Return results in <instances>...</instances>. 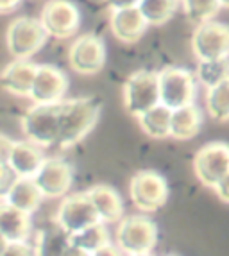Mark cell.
<instances>
[{"label": "cell", "instance_id": "6da1fadb", "mask_svg": "<svg viewBox=\"0 0 229 256\" xmlns=\"http://www.w3.org/2000/svg\"><path fill=\"white\" fill-rule=\"evenodd\" d=\"M100 116V102L95 97H74L60 102V140L63 150L81 144L94 131Z\"/></svg>", "mask_w": 229, "mask_h": 256}, {"label": "cell", "instance_id": "7a4b0ae2", "mask_svg": "<svg viewBox=\"0 0 229 256\" xmlns=\"http://www.w3.org/2000/svg\"><path fill=\"white\" fill-rule=\"evenodd\" d=\"M114 244L120 252L129 256H145L158 246V226L145 215H128L118 222Z\"/></svg>", "mask_w": 229, "mask_h": 256}, {"label": "cell", "instance_id": "3957f363", "mask_svg": "<svg viewBox=\"0 0 229 256\" xmlns=\"http://www.w3.org/2000/svg\"><path fill=\"white\" fill-rule=\"evenodd\" d=\"M24 136L36 146L48 149L60 140V102L32 104L20 118Z\"/></svg>", "mask_w": 229, "mask_h": 256}, {"label": "cell", "instance_id": "277c9868", "mask_svg": "<svg viewBox=\"0 0 229 256\" xmlns=\"http://www.w3.org/2000/svg\"><path fill=\"white\" fill-rule=\"evenodd\" d=\"M48 32L40 18L18 16L9 22L6 45L13 60H30L47 43Z\"/></svg>", "mask_w": 229, "mask_h": 256}, {"label": "cell", "instance_id": "5b68a950", "mask_svg": "<svg viewBox=\"0 0 229 256\" xmlns=\"http://www.w3.org/2000/svg\"><path fill=\"white\" fill-rule=\"evenodd\" d=\"M124 108L129 115L140 116L147 110L162 102L160 97V72L136 70L124 81Z\"/></svg>", "mask_w": 229, "mask_h": 256}, {"label": "cell", "instance_id": "8992f818", "mask_svg": "<svg viewBox=\"0 0 229 256\" xmlns=\"http://www.w3.org/2000/svg\"><path fill=\"white\" fill-rule=\"evenodd\" d=\"M168 183L156 170H138L129 181V199L142 214H154L166 204Z\"/></svg>", "mask_w": 229, "mask_h": 256}, {"label": "cell", "instance_id": "52a82bcc", "mask_svg": "<svg viewBox=\"0 0 229 256\" xmlns=\"http://www.w3.org/2000/svg\"><path fill=\"white\" fill-rule=\"evenodd\" d=\"M197 76L186 68L166 66L160 72V97L162 104L170 110L188 106L196 102Z\"/></svg>", "mask_w": 229, "mask_h": 256}, {"label": "cell", "instance_id": "ba28073f", "mask_svg": "<svg viewBox=\"0 0 229 256\" xmlns=\"http://www.w3.org/2000/svg\"><path fill=\"white\" fill-rule=\"evenodd\" d=\"M194 174L206 188L215 184L229 174V144L228 142H210L204 144L192 160Z\"/></svg>", "mask_w": 229, "mask_h": 256}, {"label": "cell", "instance_id": "9c48e42d", "mask_svg": "<svg viewBox=\"0 0 229 256\" xmlns=\"http://www.w3.org/2000/svg\"><path fill=\"white\" fill-rule=\"evenodd\" d=\"M106 45L97 34H82L76 38L68 48V64L74 74L97 76L106 64Z\"/></svg>", "mask_w": 229, "mask_h": 256}, {"label": "cell", "instance_id": "30bf717a", "mask_svg": "<svg viewBox=\"0 0 229 256\" xmlns=\"http://www.w3.org/2000/svg\"><path fill=\"white\" fill-rule=\"evenodd\" d=\"M54 222L72 235L102 220L88 192H77L63 197L60 208L56 212Z\"/></svg>", "mask_w": 229, "mask_h": 256}, {"label": "cell", "instance_id": "8fae6325", "mask_svg": "<svg viewBox=\"0 0 229 256\" xmlns=\"http://www.w3.org/2000/svg\"><path fill=\"white\" fill-rule=\"evenodd\" d=\"M43 27L56 40H68L81 27V11L70 0H48L40 13Z\"/></svg>", "mask_w": 229, "mask_h": 256}, {"label": "cell", "instance_id": "7c38bea8", "mask_svg": "<svg viewBox=\"0 0 229 256\" xmlns=\"http://www.w3.org/2000/svg\"><path fill=\"white\" fill-rule=\"evenodd\" d=\"M192 50L199 61L229 56V26L222 22H202L192 34Z\"/></svg>", "mask_w": 229, "mask_h": 256}, {"label": "cell", "instance_id": "4fadbf2b", "mask_svg": "<svg viewBox=\"0 0 229 256\" xmlns=\"http://www.w3.org/2000/svg\"><path fill=\"white\" fill-rule=\"evenodd\" d=\"M34 181L45 199L64 197L74 184V168L61 158H47L34 176Z\"/></svg>", "mask_w": 229, "mask_h": 256}, {"label": "cell", "instance_id": "5bb4252c", "mask_svg": "<svg viewBox=\"0 0 229 256\" xmlns=\"http://www.w3.org/2000/svg\"><path fill=\"white\" fill-rule=\"evenodd\" d=\"M68 76L54 64H38L30 100L32 104H58L64 100L68 92Z\"/></svg>", "mask_w": 229, "mask_h": 256}, {"label": "cell", "instance_id": "9a60e30c", "mask_svg": "<svg viewBox=\"0 0 229 256\" xmlns=\"http://www.w3.org/2000/svg\"><path fill=\"white\" fill-rule=\"evenodd\" d=\"M120 249L116 244H111V235L106 228V222H97L94 226L72 233V254L98 256V254H116Z\"/></svg>", "mask_w": 229, "mask_h": 256}, {"label": "cell", "instance_id": "2e32d148", "mask_svg": "<svg viewBox=\"0 0 229 256\" xmlns=\"http://www.w3.org/2000/svg\"><path fill=\"white\" fill-rule=\"evenodd\" d=\"M147 27L148 24L145 22L144 14L140 13L138 8L116 9V11H111L110 14L111 34L126 45H132V43L140 42L144 38Z\"/></svg>", "mask_w": 229, "mask_h": 256}, {"label": "cell", "instance_id": "e0dca14e", "mask_svg": "<svg viewBox=\"0 0 229 256\" xmlns=\"http://www.w3.org/2000/svg\"><path fill=\"white\" fill-rule=\"evenodd\" d=\"M38 64L29 60H14L2 72V88L13 97L29 98Z\"/></svg>", "mask_w": 229, "mask_h": 256}, {"label": "cell", "instance_id": "ac0fdd59", "mask_svg": "<svg viewBox=\"0 0 229 256\" xmlns=\"http://www.w3.org/2000/svg\"><path fill=\"white\" fill-rule=\"evenodd\" d=\"M45 160L47 158L43 154V147L36 146L30 140H14L8 158L2 160V162H8L20 178H34L42 168Z\"/></svg>", "mask_w": 229, "mask_h": 256}, {"label": "cell", "instance_id": "d6986e66", "mask_svg": "<svg viewBox=\"0 0 229 256\" xmlns=\"http://www.w3.org/2000/svg\"><path fill=\"white\" fill-rule=\"evenodd\" d=\"M94 202V206L97 208L100 220L106 224H114L120 222L126 215H124V201L120 194L114 190L110 184H95V186L86 190Z\"/></svg>", "mask_w": 229, "mask_h": 256}, {"label": "cell", "instance_id": "ffe728a7", "mask_svg": "<svg viewBox=\"0 0 229 256\" xmlns=\"http://www.w3.org/2000/svg\"><path fill=\"white\" fill-rule=\"evenodd\" d=\"M30 230V215L13 208L8 202L0 206V236L2 242H14V240H29Z\"/></svg>", "mask_w": 229, "mask_h": 256}, {"label": "cell", "instance_id": "44dd1931", "mask_svg": "<svg viewBox=\"0 0 229 256\" xmlns=\"http://www.w3.org/2000/svg\"><path fill=\"white\" fill-rule=\"evenodd\" d=\"M43 199L45 197H43L34 178H20L8 192V196L2 197V202H8L13 208L32 215L34 212H38Z\"/></svg>", "mask_w": 229, "mask_h": 256}, {"label": "cell", "instance_id": "7402d4cb", "mask_svg": "<svg viewBox=\"0 0 229 256\" xmlns=\"http://www.w3.org/2000/svg\"><path fill=\"white\" fill-rule=\"evenodd\" d=\"M202 126V113L194 104L172 110V122H170V138L179 142H186L196 138Z\"/></svg>", "mask_w": 229, "mask_h": 256}, {"label": "cell", "instance_id": "603a6c76", "mask_svg": "<svg viewBox=\"0 0 229 256\" xmlns=\"http://www.w3.org/2000/svg\"><path fill=\"white\" fill-rule=\"evenodd\" d=\"M138 126L145 136L152 140H165L170 138V122H172V110L165 104H156L154 108L136 116Z\"/></svg>", "mask_w": 229, "mask_h": 256}, {"label": "cell", "instance_id": "cb8c5ba5", "mask_svg": "<svg viewBox=\"0 0 229 256\" xmlns=\"http://www.w3.org/2000/svg\"><path fill=\"white\" fill-rule=\"evenodd\" d=\"M34 248H36V254L40 256L72 254V235L64 231L60 224H56L54 228L40 231Z\"/></svg>", "mask_w": 229, "mask_h": 256}, {"label": "cell", "instance_id": "d4e9b609", "mask_svg": "<svg viewBox=\"0 0 229 256\" xmlns=\"http://www.w3.org/2000/svg\"><path fill=\"white\" fill-rule=\"evenodd\" d=\"M179 0H140L138 9L148 26H165L178 11Z\"/></svg>", "mask_w": 229, "mask_h": 256}, {"label": "cell", "instance_id": "484cf974", "mask_svg": "<svg viewBox=\"0 0 229 256\" xmlns=\"http://www.w3.org/2000/svg\"><path fill=\"white\" fill-rule=\"evenodd\" d=\"M196 76H197V81H199L204 88H212V86L228 81L229 79V56L218 58V60L199 61Z\"/></svg>", "mask_w": 229, "mask_h": 256}, {"label": "cell", "instance_id": "4316f807", "mask_svg": "<svg viewBox=\"0 0 229 256\" xmlns=\"http://www.w3.org/2000/svg\"><path fill=\"white\" fill-rule=\"evenodd\" d=\"M206 110L216 122L229 120V79L206 88Z\"/></svg>", "mask_w": 229, "mask_h": 256}, {"label": "cell", "instance_id": "83f0119b", "mask_svg": "<svg viewBox=\"0 0 229 256\" xmlns=\"http://www.w3.org/2000/svg\"><path fill=\"white\" fill-rule=\"evenodd\" d=\"M181 4L186 18L196 26L212 20L218 13V9H222L218 0H181Z\"/></svg>", "mask_w": 229, "mask_h": 256}, {"label": "cell", "instance_id": "f1b7e54d", "mask_svg": "<svg viewBox=\"0 0 229 256\" xmlns=\"http://www.w3.org/2000/svg\"><path fill=\"white\" fill-rule=\"evenodd\" d=\"M2 254L4 256H27L36 254V248L29 240H14V242H2Z\"/></svg>", "mask_w": 229, "mask_h": 256}, {"label": "cell", "instance_id": "f546056e", "mask_svg": "<svg viewBox=\"0 0 229 256\" xmlns=\"http://www.w3.org/2000/svg\"><path fill=\"white\" fill-rule=\"evenodd\" d=\"M20 180V176L16 174L13 166L9 165L8 162L0 163V196H8V192L13 188V184Z\"/></svg>", "mask_w": 229, "mask_h": 256}, {"label": "cell", "instance_id": "4dcf8cb0", "mask_svg": "<svg viewBox=\"0 0 229 256\" xmlns=\"http://www.w3.org/2000/svg\"><path fill=\"white\" fill-rule=\"evenodd\" d=\"M213 192H215V196L218 197L224 204H229V174H226L224 178L215 184Z\"/></svg>", "mask_w": 229, "mask_h": 256}, {"label": "cell", "instance_id": "1f68e13d", "mask_svg": "<svg viewBox=\"0 0 229 256\" xmlns=\"http://www.w3.org/2000/svg\"><path fill=\"white\" fill-rule=\"evenodd\" d=\"M104 4L108 6V9H110V11H116V9L138 8L140 0H104Z\"/></svg>", "mask_w": 229, "mask_h": 256}, {"label": "cell", "instance_id": "d6a6232c", "mask_svg": "<svg viewBox=\"0 0 229 256\" xmlns=\"http://www.w3.org/2000/svg\"><path fill=\"white\" fill-rule=\"evenodd\" d=\"M20 2L22 0H0V13L2 14L11 13V11H14L18 8Z\"/></svg>", "mask_w": 229, "mask_h": 256}, {"label": "cell", "instance_id": "836d02e7", "mask_svg": "<svg viewBox=\"0 0 229 256\" xmlns=\"http://www.w3.org/2000/svg\"><path fill=\"white\" fill-rule=\"evenodd\" d=\"M218 4H220V8L229 9V0H218Z\"/></svg>", "mask_w": 229, "mask_h": 256}]
</instances>
